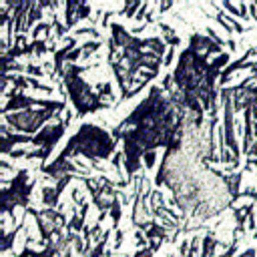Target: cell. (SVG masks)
I'll use <instances>...</instances> for the list:
<instances>
[{"label": "cell", "mask_w": 257, "mask_h": 257, "mask_svg": "<svg viewBox=\"0 0 257 257\" xmlns=\"http://www.w3.org/2000/svg\"><path fill=\"white\" fill-rule=\"evenodd\" d=\"M112 151H114V139L106 131L94 124H84L70 139L68 147L60 153L58 161H64L70 155H84L88 159H108Z\"/></svg>", "instance_id": "obj_1"}, {"label": "cell", "mask_w": 257, "mask_h": 257, "mask_svg": "<svg viewBox=\"0 0 257 257\" xmlns=\"http://www.w3.org/2000/svg\"><path fill=\"white\" fill-rule=\"evenodd\" d=\"M54 114H56L54 108H40V110L28 108V110H20V112H16V114L8 112V114H4V120L10 122L16 131L34 133V131H38L40 124H44L46 120H50Z\"/></svg>", "instance_id": "obj_2"}, {"label": "cell", "mask_w": 257, "mask_h": 257, "mask_svg": "<svg viewBox=\"0 0 257 257\" xmlns=\"http://www.w3.org/2000/svg\"><path fill=\"white\" fill-rule=\"evenodd\" d=\"M253 255H255V249H249V251H245V253H241L237 257H253Z\"/></svg>", "instance_id": "obj_3"}]
</instances>
